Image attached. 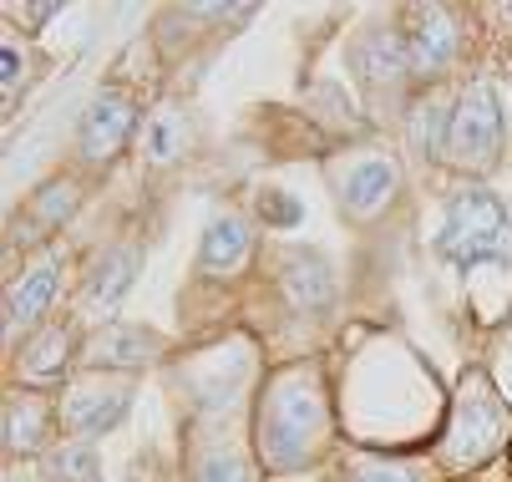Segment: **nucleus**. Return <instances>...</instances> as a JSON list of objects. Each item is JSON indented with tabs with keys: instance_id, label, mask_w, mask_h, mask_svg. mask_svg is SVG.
<instances>
[{
	"instance_id": "obj_1",
	"label": "nucleus",
	"mask_w": 512,
	"mask_h": 482,
	"mask_svg": "<svg viewBox=\"0 0 512 482\" xmlns=\"http://www.w3.org/2000/svg\"><path fill=\"white\" fill-rule=\"evenodd\" d=\"M436 254L457 269H467V274H477L487 264L512 269V219H507V209L487 188L457 193L447 219H442V234H436Z\"/></svg>"
},
{
	"instance_id": "obj_2",
	"label": "nucleus",
	"mask_w": 512,
	"mask_h": 482,
	"mask_svg": "<svg viewBox=\"0 0 512 482\" xmlns=\"http://www.w3.org/2000/svg\"><path fill=\"white\" fill-rule=\"evenodd\" d=\"M325 427V401L310 371H289L274 381L264 401V422H259V447L274 467H295L310 457L315 437Z\"/></svg>"
},
{
	"instance_id": "obj_3",
	"label": "nucleus",
	"mask_w": 512,
	"mask_h": 482,
	"mask_svg": "<svg viewBox=\"0 0 512 482\" xmlns=\"http://www.w3.org/2000/svg\"><path fill=\"white\" fill-rule=\"evenodd\" d=\"M502 442H507V411H502V401L492 396V386L482 376H467V386L457 396V411H452V427H447V457L462 462V467H477Z\"/></svg>"
},
{
	"instance_id": "obj_4",
	"label": "nucleus",
	"mask_w": 512,
	"mask_h": 482,
	"mask_svg": "<svg viewBox=\"0 0 512 482\" xmlns=\"http://www.w3.org/2000/svg\"><path fill=\"white\" fill-rule=\"evenodd\" d=\"M497 143H502V107H497V92L492 82H472L452 112V137H447V158L462 163V168H482L497 158Z\"/></svg>"
},
{
	"instance_id": "obj_5",
	"label": "nucleus",
	"mask_w": 512,
	"mask_h": 482,
	"mask_svg": "<svg viewBox=\"0 0 512 482\" xmlns=\"http://www.w3.org/2000/svg\"><path fill=\"white\" fill-rule=\"evenodd\" d=\"M127 406H132V391L122 381H77V386H66L61 417L77 437H97L127 417Z\"/></svg>"
},
{
	"instance_id": "obj_6",
	"label": "nucleus",
	"mask_w": 512,
	"mask_h": 482,
	"mask_svg": "<svg viewBox=\"0 0 512 482\" xmlns=\"http://www.w3.org/2000/svg\"><path fill=\"white\" fill-rule=\"evenodd\" d=\"M401 41H406V56H411V77H431V72H442L457 51V21L442 6H421V11H411Z\"/></svg>"
},
{
	"instance_id": "obj_7",
	"label": "nucleus",
	"mask_w": 512,
	"mask_h": 482,
	"mask_svg": "<svg viewBox=\"0 0 512 482\" xmlns=\"http://www.w3.org/2000/svg\"><path fill=\"white\" fill-rule=\"evenodd\" d=\"M132 122H137V107L122 97V92H102L87 117H82V153L92 163H107L112 153L127 148V137H132Z\"/></svg>"
},
{
	"instance_id": "obj_8",
	"label": "nucleus",
	"mask_w": 512,
	"mask_h": 482,
	"mask_svg": "<svg viewBox=\"0 0 512 482\" xmlns=\"http://www.w3.org/2000/svg\"><path fill=\"white\" fill-rule=\"evenodd\" d=\"M279 280H284V295H289V305H295L300 315H325L335 305V274L310 249L284 254V274H279Z\"/></svg>"
},
{
	"instance_id": "obj_9",
	"label": "nucleus",
	"mask_w": 512,
	"mask_h": 482,
	"mask_svg": "<svg viewBox=\"0 0 512 482\" xmlns=\"http://www.w3.org/2000/svg\"><path fill=\"white\" fill-rule=\"evenodd\" d=\"M355 72L371 82L376 92L386 87H401L411 77V56H406V41L396 31H371L355 41Z\"/></svg>"
},
{
	"instance_id": "obj_10",
	"label": "nucleus",
	"mask_w": 512,
	"mask_h": 482,
	"mask_svg": "<svg viewBox=\"0 0 512 482\" xmlns=\"http://www.w3.org/2000/svg\"><path fill=\"white\" fill-rule=\"evenodd\" d=\"M396 163H386V158H360V163H350V173L340 178V203L355 214V219H365V214H376L381 203L396 193Z\"/></svg>"
},
{
	"instance_id": "obj_11",
	"label": "nucleus",
	"mask_w": 512,
	"mask_h": 482,
	"mask_svg": "<svg viewBox=\"0 0 512 482\" xmlns=\"http://www.w3.org/2000/svg\"><path fill=\"white\" fill-rule=\"evenodd\" d=\"M153 351H158V335H148L142 325H107L92 335L87 361L92 366H142V361H153Z\"/></svg>"
},
{
	"instance_id": "obj_12",
	"label": "nucleus",
	"mask_w": 512,
	"mask_h": 482,
	"mask_svg": "<svg viewBox=\"0 0 512 482\" xmlns=\"http://www.w3.org/2000/svg\"><path fill=\"white\" fill-rule=\"evenodd\" d=\"M132 280H137V254H132V249H117V254H107V259L97 264V274H92L87 295H82V310H87L92 320L112 315V310H117V300L132 290Z\"/></svg>"
},
{
	"instance_id": "obj_13",
	"label": "nucleus",
	"mask_w": 512,
	"mask_h": 482,
	"mask_svg": "<svg viewBox=\"0 0 512 482\" xmlns=\"http://www.w3.org/2000/svg\"><path fill=\"white\" fill-rule=\"evenodd\" d=\"M51 295H56V259H41L36 269H26L21 280L11 285V300H6V320H11V330L36 325V320L46 315Z\"/></svg>"
},
{
	"instance_id": "obj_14",
	"label": "nucleus",
	"mask_w": 512,
	"mask_h": 482,
	"mask_svg": "<svg viewBox=\"0 0 512 482\" xmlns=\"http://www.w3.org/2000/svg\"><path fill=\"white\" fill-rule=\"evenodd\" d=\"M249 259V224L239 214H224V219H213L208 234H203V269L213 274H229Z\"/></svg>"
},
{
	"instance_id": "obj_15",
	"label": "nucleus",
	"mask_w": 512,
	"mask_h": 482,
	"mask_svg": "<svg viewBox=\"0 0 512 482\" xmlns=\"http://www.w3.org/2000/svg\"><path fill=\"white\" fill-rule=\"evenodd\" d=\"M447 137H452V107L442 97H431L416 107L411 117V143L421 158H436V153H447Z\"/></svg>"
},
{
	"instance_id": "obj_16",
	"label": "nucleus",
	"mask_w": 512,
	"mask_h": 482,
	"mask_svg": "<svg viewBox=\"0 0 512 482\" xmlns=\"http://www.w3.org/2000/svg\"><path fill=\"white\" fill-rule=\"evenodd\" d=\"M46 477L51 482H102V462H97L92 442H61L46 457Z\"/></svg>"
},
{
	"instance_id": "obj_17",
	"label": "nucleus",
	"mask_w": 512,
	"mask_h": 482,
	"mask_svg": "<svg viewBox=\"0 0 512 482\" xmlns=\"http://www.w3.org/2000/svg\"><path fill=\"white\" fill-rule=\"evenodd\" d=\"M41 437H46V406H41L36 396L11 401V406H6V447H11V452H36Z\"/></svg>"
},
{
	"instance_id": "obj_18",
	"label": "nucleus",
	"mask_w": 512,
	"mask_h": 482,
	"mask_svg": "<svg viewBox=\"0 0 512 482\" xmlns=\"http://www.w3.org/2000/svg\"><path fill=\"white\" fill-rule=\"evenodd\" d=\"M183 117H178V107H163V112H153L148 117V137H142V153H148L153 163H173L178 153H183Z\"/></svg>"
},
{
	"instance_id": "obj_19",
	"label": "nucleus",
	"mask_w": 512,
	"mask_h": 482,
	"mask_svg": "<svg viewBox=\"0 0 512 482\" xmlns=\"http://www.w3.org/2000/svg\"><path fill=\"white\" fill-rule=\"evenodd\" d=\"M66 330H46V335H36L31 346H26V356H21V366H26V376H56L61 366H66Z\"/></svg>"
},
{
	"instance_id": "obj_20",
	"label": "nucleus",
	"mask_w": 512,
	"mask_h": 482,
	"mask_svg": "<svg viewBox=\"0 0 512 482\" xmlns=\"http://www.w3.org/2000/svg\"><path fill=\"white\" fill-rule=\"evenodd\" d=\"M198 482H249V467L234 447H208L198 457Z\"/></svg>"
},
{
	"instance_id": "obj_21",
	"label": "nucleus",
	"mask_w": 512,
	"mask_h": 482,
	"mask_svg": "<svg viewBox=\"0 0 512 482\" xmlns=\"http://www.w3.org/2000/svg\"><path fill=\"white\" fill-rule=\"evenodd\" d=\"M350 482H421L416 462H386V457H360L350 467Z\"/></svg>"
},
{
	"instance_id": "obj_22",
	"label": "nucleus",
	"mask_w": 512,
	"mask_h": 482,
	"mask_svg": "<svg viewBox=\"0 0 512 482\" xmlns=\"http://www.w3.org/2000/svg\"><path fill=\"white\" fill-rule=\"evenodd\" d=\"M71 203H77V188H71V183H51V188H46V198L36 203V209H41V219H46V224H61V219L71 214Z\"/></svg>"
},
{
	"instance_id": "obj_23",
	"label": "nucleus",
	"mask_w": 512,
	"mask_h": 482,
	"mask_svg": "<svg viewBox=\"0 0 512 482\" xmlns=\"http://www.w3.org/2000/svg\"><path fill=\"white\" fill-rule=\"evenodd\" d=\"M259 214H264L269 224L289 229V224H300V203L289 198V193H264V198H259Z\"/></svg>"
},
{
	"instance_id": "obj_24",
	"label": "nucleus",
	"mask_w": 512,
	"mask_h": 482,
	"mask_svg": "<svg viewBox=\"0 0 512 482\" xmlns=\"http://www.w3.org/2000/svg\"><path fill=\"white\" fill-rule=\"evenodd\" d=\"M0 82H6V102L16 97V82H21V51L6 41V51H0Z\"/></svg>"
},
{
	"instance_id": "obj_25",
	"label": "nucleus",
	"mask_w": 512,
	"mask_h": 482,
	"mask_svg": "<svg viewBox=\"0 0 512 482\" xmlns=\"http://www.w3.org/2000/svg\"><path fill=\"white\" fill-rule=\"evenodd\" d=\"M56 6H11V16H21V21H46Z\"/></svg>"
}]
</instances>
